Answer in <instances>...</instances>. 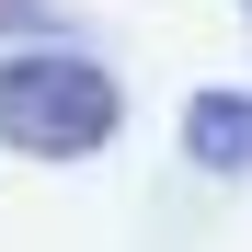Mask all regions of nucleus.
Here are the masks:
<instances>
[{
    "label": "nucleus",
    "instance_id": "1",
    "mask_svg": "<svg viewBox=\"0 0 252 252\" xmlns=\"http://www.w3.org/2000/svg\"><path fill=\"white\" fill-rule=\"evenodd\" d=\"M115 126H126V92H115L103 58H80V46L0 58V149H23V160H92Z\"/></svg>",
    "mask_w": 252,
    "mask_h": 252
},
{
    "label": "nucleus",
    "instance_id": "2",
    "mask_svg": "<svg viewBox=\"0 0 252 252\" xmlns=\"http://www.w3.org/2000/svg\"><path fill=\"white\" fill-rule=\"evenodd\" d=\"M184 160L195 172H252V92L206 80V92L184 103Z\"/></svg>",
    "mask_w": 252,
    "mask_h": 252
},
{
    "label": "nucleus",
    "instance_id": "3",
    "mask_svg": "<svg viewBox=\"0 0 252 252\" xmlns=\"http://www.w3.org/2000/svg\"><path fill=\"white\" fill-rule=\"evenodd\" d=\"M46 23V0H0V34H34Z\"/></svg>",
    "mask_w": 252,
    "mask_h": 252
}]
</instances>
